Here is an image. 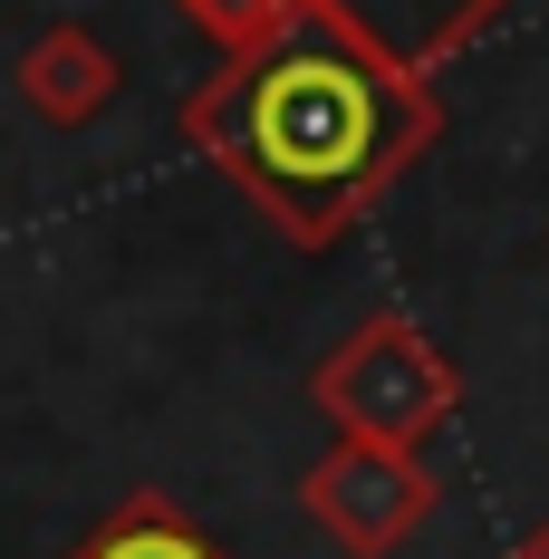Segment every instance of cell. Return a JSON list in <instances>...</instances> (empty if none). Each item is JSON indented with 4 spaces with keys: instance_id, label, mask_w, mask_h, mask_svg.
I'll return each mask as SVG.
<instances>
[{
    "instance_id": "obj_1",
    "label": "cell",
    "mask_w": 549,
    "mask_h": 559,
    "mask_svg": "<svg viewBox=\"0 0 549 559\" xmlns=\"http://www.w3.org/2000/svg\"><path fill=\"white\" fill-rule=\"evenodd\" d=\"M434 135V87L329 10L279 29L271 49L222 58L183 97V145L231 174V193H251V213H271V231L299 251H337L425 165Z\"/></svg>"
},
{
    "instance_id": "obj_2",
    "label": "cell",
    "mask_w": 549,
    "mask_h": 559,
    "mask_svg": "<svg viewBox=\"0 0 549 559\" xmlns=\"http://www.w3.org/2000/svg\"><path fill=\"white\" fill-rule=\"evenodd\" d=\"M309 405L329 415L337 435H367V444H425V435H443V425L463 415V367H453L415 319L377 309V319H357V329L319 357Z\"/></svg>"
},
{
    "instance_id": "obj_3",
    "label": "cell",
    "mask_w": 549,
    "mask_h": 559,
    "mask_svg": "<svg viewBox=\"0 0 549 559\" xmlns=\"http://www.w3.org/2000/svg\"><path fill=\"white\" fill-rule=\"evenodd\" d=\"M434 502H443V483L415 463V444H367V435H347V444H329L299 473V511H309L347 559L405 550V540L434 521Z\"/></svg>"
},
{
    "instance_id": "obj_4",
    "label": "cell",
    "mask_w": 549,
    "mask_h": 559,
    "mask_svg": "<svg viewBox=\"0 0 549 559\" xmlns=\"http://www.w3.org/2000/svg\"><path fill=\"white\" fill-rule=\"evenodd\" d=\"M20 107L39 116V126H58V135H77V126H97V116L126 97V58L97 39V29H77V20H58V29H39L29 49H20Z\"/></svg>"
},
{
    "instance_id": "obj_5",
    "label": "cell",
    "mask_w": 549,
    "mask_h": 559,
    "mask_svg": "<svg viewBox=\"0 0 549 559\" xmlns=\"http://www.w3.org/2000/svg\"><path fill=\"white\" fill-rule=\"evenodd\" d=\"M329 20H347L367 49H385L395 68H415V78H434L443 58H463L482 29H492L511 0H319Z\"/></svg>"
},
{
    "instance_id": "obj_6",
    "label": "cell",
    "mask_w": 549,
    "mask_h": 559,
    "mask_svg": "<svg viewBox=\"0 0 549 559\" xmlns=\"http://www.w3.org/2000/svg\"><path fill=\"white\" fill-rule=\"evenodd\" d=\"M68 559H231V550H222L203 521H183L174 502L135 492V502H116V511H107V521H97V531H87Z\"/></svg>"
},
{
    "instance_id": "obj_7",
    "label": "cell",
    "mask_w": 549,
    "mask_h": 559,
    "mask_svg": "<svg viewBox=\"0 0 549 559\" xmlns=\"http://www.w3.org/2000/svg\"><path fill=\"white\" fill-rule=\"evenodd\" d=\"M203 39H213L222 58H241V49H271L279 29H299V20H319V0H174Z\"/></svg>"
},
{
    "instance_id": "obj_8",
    "label": "cell",
    "mask_w": 549,
    "mask_h": 559,
    "mask_svg": "<svg viewBox=\"0 0 549 559\" xmlns=\"http://www.w3.org/2000/svg\"><path fill=\"white\" fill-rule=\"evenodd\" d=\"M511 559H549V531H521V540H511Z\"/></svg>"
}]
</instances>
